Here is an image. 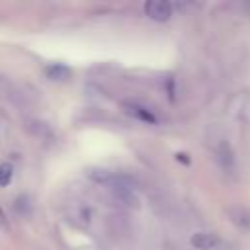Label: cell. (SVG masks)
<instances>
[{"instance_id": "6da1fadb", "label": "cell", "mask_w": 250, "mask_h": 250, "mask_svg": "<svg viewBox=\"0 0 250 250\" xmlns=\"http://www.w3.org/2000/svg\"><path fill=\"white\" fill-rule=\"evenodd\" d=\"M189 242L197 250H227L229 248V242L223 240L215 232H195L189 238Z\"/></svg>"}, {"instance_id": "7a4b0ae2", "label": "cell", "mask_w": 250, "mask_h": 250, "mask_svg": "<svg viewBox=\"0 0 250 250\" xmlns=\"http://www.w3.org/2000/svg\"><path fill=\"white\" fill-rule=\"evenodd\" d=\"M143 10L154 21H166L172 16V6L164 0H148V2H145Z\"/></svg>"}, {"instance_id": "3957f363", "label": "cell", "mask_w": 250, "mask_h": 250, "mask_svg": "<svg viewBox=\"0 0 250 250\" xmlns=\"http://www.w3.org/2000/svg\"><path fill=\"white\" fill-rule=\"evenodd\" d=\"M217 162L229 174L234 170V154H232V148H230V145L227 141H221L219 146H217Z\"/></svg>"}, {"instance_id": "277c9868", "label": "cell", "mask_w": 250, "mask_h": 250, "mask_svg": "<svg viewBox=\"0 0 250 250\" xmlns=\"http://www.w3.org/2000/svg\"><path fill=\"white\" fill-rule=\"evenodd\" d=\"M123 109H125L131 117H135V119H139V121H143V123H156V117L152 115V111L146 109V107L141 105V104L127 102V104H123Z\"/></svg>"}, {"instance_id": "5b68a950", "label": "cell", "mask_w": 250, "mask_h": 250, "mask_svg": "<svg viewBox=\"0 0 250 250\" xmlns=\"http://www.w3.org/2000/svg\"><path fill=\"white\" fill-rule=\"evenodd\" d=\"M45 74L51 80H66L70 76V68L64 66V64H51V66L45 68Z\"/></svg>"}, {"instance_id": "8992f818", "label": "cell", "mask_w": 250, "mask_h": 250, "mask_svg": "<svg viewBox=\"0 0 250 250\" xmlns=\"http://www.w3.org/2000/svg\"><path fill=\"white\" fill-rule=\"evenodd\" d=\"M230 217H232V221L236 223V225H240V227H244V229H250V215H248V211H244V209H230Z\"/></svg>"}, {"instance_id": "52a82bcc", "label": "cell", "mask_w": 250, "mask_h": 250, "mask_svg": "<svg viewBox=\"0 0 250 250\" xmlns=\"http://www.w3.org/2000/svg\"><path fill=\"white\" fill-rule=\"evenodd\" d=\"M12 164H8V162H4V164H0V186H8L10 182H12Z\"/></svg>"}, {"instance_id": "ba28073f", "label": "cell", "mask_w": 250, "mask_h": 250, "mask_svg": "<svg viewBox=\"0 0 250 250\" xmlns=\"http://www.w3.org/2000/svg\"><path fill=\"white\" fill-rule=\"evenodd\" d=\"M0 217H2V209H0Z\"/></svg>"}]
</instances>
